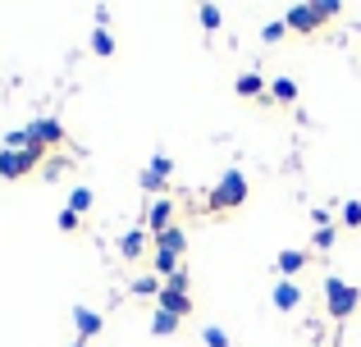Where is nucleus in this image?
<instances>
[{
	"instance_id": "1",
	"label": "nucleus",
	"mask_w": 361,
	"mask_h": 347,
	"mask_svg": "<svg viewBox=\"0 0 361 347\" xmlns=\"http://www.w3.org/2000/svg\"><path fill=\"white\" fill-rule=\"evenodd\" d=\"M247 196H252V187H247V174L243 170H224L220 183L211 187V196H206V210L211 215H229V210H243Z\"/></svg>"
},
{
	"instance_id": "2",
	"label": "nucleus",
	"mask_w": 361,
	"mask_h": 347,
	"mask_svg": "<svg viewBox=\"0 0 361 347\" xmlns=\"http://www.w3.org/2000/svg\"><path fill=\"white\" fill-rule=\"evenodd\" d=\"M37 165H46V146H23V151H9V146H0V178H5V183L27 178Z\"/></svg>"
},
{
	"instance_id": "3",
	"label": "nucleus",
	"mask_w": 361,
	"mask_h": 347,
	"mask_svg": "<svg viewBox=\"0 0 361 347\" xmlns=\"http://www.w3.org/2000/svg\"><path fill=\"white\" fill-rule=\"evenodd\" d=\"M325 306H329L334 320H348V315H357V306H361V288H353L338 275H329L325 279Z\"/></svg>"
},
{
	"instance_id": "4",
	"label": "nucleus",
	"mask_w": 361,
	"mask_h": 347,
	"mask_svg": "<svg viewBox=\"0 0 361 347\" xmlns=\"http://www.w3.org/2000/svg\"><path fill=\"white\" fill-rule=\"evenodd\" d=\"M174 215H178V201L174 196H151V206H147V233L151 238H160L165 229H174Z\"/></svg>"
},
{
	"instance_id": "5",
	"label": "nucleus",
	"mask_w": 361,
	"mask_h": 347,
	"mask_svg": "<svg viewBox=\"0 0 361 347\" xmlns=\"http://www.w3.org/2000/svg\"><path fill=\"white\" fill-rule=\"evenodd\" d=\"M23 137H27V146H46V151H51V146H60L69 133H64L60 119H32V124L23 128Z\"/></svg>"
},
{
	"instance_id": "6",
	"label": "nucleus",
	"mask_w": 361,
	"mask_h": 347,
	"mask_svg": "<svg viewBox=\"0 0 361 347\" xmlns=\"http://www.w3.org/2000/svg\"><path fill=\"white\" fill-rule=\"evenodd\" d=\"M283 23H288V32L311 37V32H320V27H325V18H320V5H293L288 14H283Z\"/></svg>"
},
{
	"instance_id": "7",
	"label": "nucleus",
	"mask_w": 361,
	"mask_h": 347,
	"mask_svg": "<svg viewBox=\"0 0 361 347\" xmlns=\"http://www.w3.org/2000/svg\"><path fill=\"white\" fill-rule=\"evenodd\" d=\"M233 92H238V96L243 101H261V106H274V101H270V82H265L261 78V73H238V82H233Z\"/></svg>"
},
{
	"instance_id": "8",
	"label": "nucleus",
	"mask_w": 361,
	"mask_h": 347,
	"mask_svg": "<svg viewBox=\"0 0 361 347\" xmlns=\"http://www.w3.org/2000/svg\"><path fill=\"white\" fill-rule=\"evenodd\" d=\"M156 311H169L174 320H188V315H192V293H174V288H160Z\"/></svg>"
},
{
	"instance_id": "9",
	"label": "nucleus",
	"mask_w": 361,
	"mask_h": 347,
	"mask_svg": "<svg viewBox=\"0 0 361 347\" xmlns=\"http://www.w3.org/2000/svg\"><path fill=\"white\" fill-rule=\"evenodd\" d=\"M270 302H274V311H283V315H293L302 306V288L293 284V279H279V284L270 288Z\"/></svg>"
},
{
	"instance_id": "10",
	"label": "nucleus",
	"mask_w": 361,
	"mask_h": 347,
	"mask_svg": "<svg viewBox=\"0 0 361 347\" xmlns=\"http://www.w3.org/2000/svg\"><path fill=\"white\" fill-rule=\"evenodd\" d=\"M307 251H298V247H283L279 256H274V270H279V279H293V284H298V275L302 270H307Z\"/></svg>"
},
{
	"instance_id": "11",
	"label": "nucleus",
	"mask_w": 361,
	"mask_h": 347,
	"mask_svg": "<svg viewBox=\"0 0 361 347\" xmlns=\"http://www.w3.org/2000/svg\"><path fill=\"white\" fill-rule=\"evenodd\" d=\"M169 174H174V160H169V156H151V165L142 170V187H147V192H160Z\"/></svg>"
},
{
	"instance_id": "12",
	"label": "nucleus",
	"mask_w": 361,
	"mask_h": 347,
	"mask_svg": "<svg viewBox=\"0 0 361 347\" xmlns=\"http://www.w3.org/2000/svg\"><path fill=\"white\" fill-rule=\"evenodd\" d=\"M101 324H106V320H101L92 306H73V329H78V343H92L101 334Z\"/></svg>"
},
{
	"instance_id": "13",
	"label": "nucleus",
	"mask_w": 361,
	"mask_h": 347,
	"mask_svg": "<svg viewBox=\"0 0 361 347\" xmlns=\"http://www.w3.org/2000/svg\"><path fill=\"white\" fill-rule=\"evenodd\" d=\"M151 251H174V256H183V251H188V229H183V224L165 229L160 238H151Z\"/></svg>"
},
{
	"instance_id": "14",
	"label": "nucleus",
	"mask_w": 361,
	"mask_h": 347,
	"mask_svg": "<svg viewBox=\"0 0 361 347\" xmlns=\"http://www.w3.org/2000/svg\"><path fill=\"white\" fill-rule=\"evenodd\" d=\"M147 242H151L147 229H128V233L119 238V256H123V260H142V256H147Z\"/></svg>"
},
{
	"instance_id": "15",
	"label": "nucleus",
	"mask_w": 361,
	"mask_h": 347,
	"mask_svg": "<svg viewBox=\"0 0 361 347\" xmlns=\"http://www.w3.org/2000/svg\"><path fill=\"white\" fill-rule=\"evenodd\" d=\"M270 101L274 106H298V78H288V73L270 78Z\"/></svg>"
},
{
	"instance_id": "16",
	"label": "nucleus",
	"mask_w": 361,
	"mask_h": 347,
	"mask_svg": "<svg viewBox=\"0 0 361 347\" xmlns=\"http://www.w3.org/2000/svg\"><path fill=\"white\" fill-rule=\"evenodd\" d=\"M183 270V256H174V251H151V275H178Z\"/></svg>"
},
{
	"instance_id": "17",
	"label": "nucleus",
	"mask_w": 361,
	"mask_h": 347,
	"mask_svg": "<svg viewBox=\"0 0 361 347\" xmlns=\"http://www.w3.org/2000/svg\"><path fill=\"white\" fill-rule=\"evenodd\" d=\"M160 288H165V284H160L156 275H142V279H133V284H128V293H133V297H151V302H156Z\"/></svg>"
},
{
	"instance_id": "18",
	"label": "nucleus",
	"mask_w": 361,
	"mask_h": 347,
	"mask_svg": "<svg viewBox=\"0 0 361 347\" xmlns=\"http://www.w3.org/2000/svg\"><path fill=\"white\" fill-rule=\"evenodd\" d=\"M92 55H101V60L115 55V32H110V27H97V32H92Z\"/></svg>"
},
{
	"instance_id": "19",
	"label": "nucleus",
	"mask_w": 361,
	"mask_h": 347,
	"mask_svg": "<svg viewBox=\"0 0 361 347\" xmlns=\"http://www.w3.org/2000/svg\"><path fill=\"white\" fill-rule=\"evenodd\" d=\"M178 324H183V320H174L169 311H156V315H151V334H156V339H169V334H178Z\"/></svg>"
},
{
	"instance_id": "20",
	"label": "nucleus",
	"mask_w": 361,
	"mask_h": 347,
	"mask_svg": "<svg viewBox=\"0 0 361 347\" xmlns=\"http://www.w3.org/2000/svg\"><path fill=\"white\" fill-rule=\"evenodd\" d=\"M197 18H202V32H220L224 9H220V5H202V9H197Z\"/></svg>"
},
{
	"instance_id": "21",
	"label": "nucleus",
	"mask_w": 361,
	"mask_h": 347,
	"mask_svg": "<svg viewBox=\"0 0 361 347\" xmlns=\"http://www.w3.org/2000/svg\"><path fill=\"white\" fill-rule=\"evenodd\" d=\"M92 201H97V192H92V187H73V192H69V210L73 215H87Z\"/></svg>"
},
{
	"instance_id": "22",
	"label": "nucleus",
	"mask_w": 361,
	"mask_h": 347,
	"mask_svg": "<svg viewBox=\"0 0 361 347\" xmlns=\"http://www.w3.org/2000/svg\"><path fill=\"white\" fill-rule=\"evenodd\" d=\"M283 37H288V23H283V18H279V23H265V27H261V42H265V46H279Z\"/></svg>"
},
{
	"instance_id": "23",
	"label": "nucleus",
	"mask_w": 361,
	"mask_h": 347,
	"mask_svg": "<svg viewBox=\"0 0 361 347\" xmlns=\"http://www.w3.org/2000/svg\"><path fill=\"white\" fill-rule=\"evenodd\" d=\"M202 343L206 347H229V334H224L220 324H206V329H202Z\"/></svg>"
},
{
	"instance_id": "24",
	"label": "nucleus",
	"mask_w": 361,
	"mask_h": 347,
	"mask_svg": "<svg viewBox=\"0 0 361 347\" xmlns=\"http://www.w3.org/2000/svg\"><path fill=\"white\" fill-rule=\"evenodd\" d=\"M165 288H174V293H192V279H188V265L178 270V275H169V279H165Z\"/></svg>"
},
{
	"instance_id": "25",
	"label": "nucleus",
	"mask_w": 361,
	"mask_h": 347,
	"mask_svg": "<svg viewBox=\"0 0 361 347\" xmlns=\"http://www.w3.org/2000/svg\"><path fill=\"white\" fill-rule=\"evenodd\" d=\"M343 224L348 229H361V201H343Z\"/></svg>"
},
{
	"instance_id": "26",
	"label": "nucleus",
	"mask_w": 361,
	"mask_h": 347,
	"mask_svg": "<svg viewBox=\"0 0 361 347\" xmlns=\"http://www.w3.org/2000/svg\"><path fill=\"white\" fill-rule=\"evenodd\" d=\"M78 220H82V215H73L69 206H64V210H60V220H55V224H60V233H73V229H78Z\"/></svg>"
},
{
	"instance_id": "27",
	"label": "nucleus",
	"mask_w": 361,
	"mask_h": 347,
	"mask_svg": "<svg viewBox=\"0 0 361 347\" xmlns=\"http://www.w3.org/2000/svg\"><path fill=\"white\" fill-rule=\"evenodd\" d=\"M311 247H316V251H329V247H334V229H316Z\"/></svg>"
},
{
	"instance_id": "28",
	"label": "nucleus",
	"mask_w": 361,
	"mask_h": 347,
	"mask_svg": "<svg viewBox=\"0 0 361 347\" xmlns=\"http://www.w3.org/2000/svg\"><path fill=\"white\" fill-rule=\"evenodd\" d=\"M46 183H55V178H64V170H69V160H46Z\"/></svg>"
},
{
	"instance_id": "29",
	"label": "nucleus",
	"mask_w": 361,
	"mask_h": 347,
	"mask_svg": "<svg viewBox=\"0 0 361 347\" xmlns=\"http://www.w3.org/2000/svg\"><path fill=\"white\" fill-rule=\"evenodd\" d=\"M316 5H320V18H325V23H329V18H338V9H343L338 0H316Z\"/></svg>"
},
{
	"instance_id": "30",
	"label": "nucleus",
	"mask_w": 361,
	"mask_h": 347,
	"mask_svg": "<svg viewBox=\"0 0 361 347\" xmlns=\"http://www.w3.org/2000/svg\"><path fill=\"white\" fill-rule=\"evenodd\" d=\"M311 224H316V229H329V210H325V206H316V210H311Z\"/></svg>"
},
{
	"instance_id": "31",
	"label": "nucleus",
	"mask_w": 361,
	"mask_h": 347,
	"mask_svg": "<svg viewBox=\"0 0 361 347\" xmlns=\"http://www.w3.org/2000/svg\"><path fill=\"white\" fill-rule=\"evenodd\" d=\"M73 347H87V343H78V339H73Z\"/></svg>"
},
{
	"instance_id": "32",
	"label": "nucleus",
	"mask_w": 361,
	"mask_h": 347,
	"mask_svg": "<svg viewBox=\"0 0 361 347\" xmlns=\"http://www.w3.org/2000/svg\"><path fill=\"white\" fill-rule=\"evenodd\" d=\"M316 347H325V343H316Z\"/></svg>"
}]
</instances>
